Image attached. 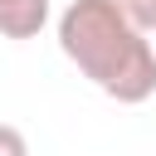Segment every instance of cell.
Masks as SVG:
<instances>
[{
	"label": "cell",
	"instance_id": "cell-1",
	"mask_svg": "<svg viewBox=\"0 0 156 156\" xmlns=\"http://www.w3.org/2000/svg\"><path fill=\"white\" fill-rule=\"evenodd\" d=\"M58 49L117 102H146L156 93V44L117 0H73L58 15Z\"/></svg>",
	"mask_w": 156,
	"mask_h": 156
},
{
	"label": "cell",
	"instance_id": "cell-2",
	"mask_svg": "<svg viewBox=\"0 0 156 156\" xmlns=\"http://www.w3.org/2000/svg\"><path fill=\"white\" fill-rule=\"evenodd\" d=\"M49 20V0H0V34L5 39H34Z\"/></svg>",
	"mask_w": 156,
	"mask_h": 156
},
{
	"label": "cell",
	"instance_id": "cell-3",
	"mask_svg": "<svg viewBox=\"0 0 156 156\" xmlns=\"http://www.w3.org/2000/svg\"><path fill=\"white\" fill-rule=\"evenodd\" d=\"M127 15H132V24H141V29H156V0H117Z\"/></svg>",
	"mask_w": 156,
	"mask_h": 156
},
{
	"label": "cell",
	"instance_id": "cell-4",
	"mask_svg": "<svg viewBox=\"0 0 156 156\" xmlns=\"http://www.w3.org/2000/svg\"><path fill=\"white\" fill-rule=\"evenodd\" d=\"M0 156H29L24 132H20V127H10V122H0Z\"/></svg>",
	"mask_w": 156,
	"mask_h": 156
}]
</instances>
